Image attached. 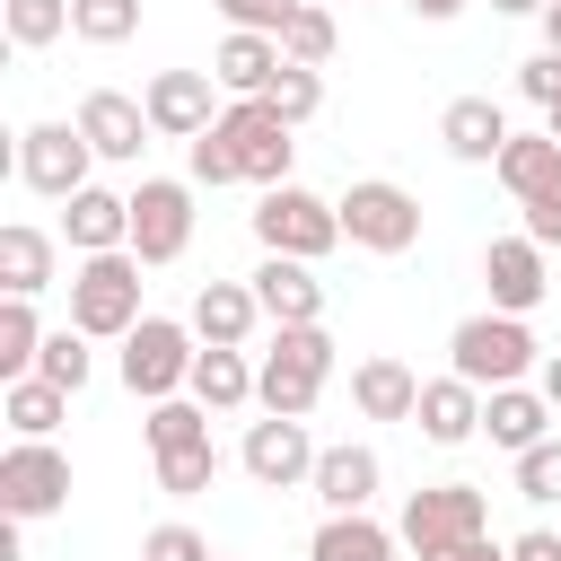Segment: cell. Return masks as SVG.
<instances>
[{
  "label": "cell",
  "mask_w": 561,
  "mask_h": 561,
  "mask_svg": "<svg viewBox=\"0 0 561 561\" xmlns=\"http://www.w3.org/2000/svg\"><path fill=\"white\" fill-rule=\"evenodd\" d=\"M324 386H333V333H324V324H272V351H263V368H254V403L307 421Z\"/></svg>",
  "instance_id": "obj_1"
},
{
  "label": "cell",
  "mask_w": 561,
  "mask_h": 561,
  "mask_svg": "<svg viewBox=\"0 0 561 561\" xmlns=\"http://www.w3.org/2000/svg\"><path fill=\"white\" fill-rule=\"evenodd\" d=\"M70 324L88 342H123L140 324V254L114 245V254H79L70 272Z\"/></svg>",
  "instance_id": "obj_2"
},
{
  "label": "cell",
  "mask_w": 561,
  "mask_h": 561,
  "mask_svg": "<svg viewBox=\"0 0 561 561\" xmlns=\"http://www.w3.org/2000/svg\"><path fill=\"white\" fill-rule=\"evenodd\" d=\"M535 359H543V351H535L526 316H508V307L465 316V324L447 333V368H456V377H473L482 394H491V386H526V368H535Z\"/></svg>",
  "instance_id": "obj_3"
},
{
  "label": "cell",
  "mask_w": 561,
  "mask_h": 561,
  "mask_svg": "<svg viewBox=\"0 0 561 561\" xmlns=\"http://www.w3.org/2000/svg\"><path fill=\"white\" fill-rule=\"evenodd\" d=\"M254 237H263V254L324 263V254L342 245V202H324V193H307V184H263V202H254Z\"/></svg>",
  "instance_id": "obj_4"
},
{
  "label": "cell",
  "mask_w": 561,
  "mask_h": 561,
  "mask_svg": "<svg viewBox=\"0 0 561 561\" xmlns=\"http://www.w3.org/2000/svg\"><path fill=\"white\" fill-rule=\"evenodd\" d=\"M202 333L193 324H167V316H140L131 333H123V386L131 394H149V403H167V394H184L193 386V351Z\"/></svg>",
  "instance_id": "obj_5"
},
{
  "label": "cell",
  "mask_w": 561,
  "mask_h": 561,
  "mask_svg": "<svg viewBox=\"0 0 561 561\" xmlns=\"http://www.w3.org/2000/svg\"><path fill=\"white\" fill-rule=\"evenodd\" d=\"M342 237H351L359 254H412V245H421V202H412L403 184H386V175H359V184L342 193Z\"/></svg>",
  "instance_id": "obj_6"
},
{
  "label": "cell",
  "mask_w": 561,
  "mask_h": 561,
  "mask_svg": "<svg viewBox=\"0 0 561 561\" xmlns=\"http://www.w3.org/2000/svg\"><path fill=\"white\" fill-rule=\"evenodd\" d=\"M412 552H447V543H465V535H491V500L473 491V482H421L412 500H403V526H394Z\"/></svg>",
  "instance_id": "obj_7"
},
{
  "label": "cell",
  "mask_w": 561,
  "mask_h": 561,
  "mask_svg": "<svg viewBox=\"0 0 561 561\" xmlns=\"http://www.w3.org/2000/svg\"><path fill=\"white\" fill-rule=\"evenodd\" d=\"M88 167H96V140H88L79 123H26V131H18V175H26L44 202L88 193Z\"/></svg>",
  "instance_id": "obj_8"
},
{
  "label": "cell",
  "mask_w": 561,
  "mask_h": 561,
  "mask_svg": "<svg viewBox=\"0 0 561 561\" xmlns=\"http://www.w3.org/2000/svg\"><path fill=\"white\" fill-rule=\"evenodd\" d=\"M184 245H193V184L140 175V184H131V254H140V263H175Z\"/></svg>",
  "instance_id": "obj_9"
},
{
  "label": "cell",
  "mask_w": 561,
  "mask_h": 561,
  "mask_svg": "<svg viewBox=\"0 0 561 561\" xmlns=\"http://www.w3.org/2000/svg\"><path fill=\"white\" fill-rule=\"evenodd\" d=\"M70 500V456L53 447V438H18L9 456H0V508L26 526V517H53Z\"/></svg>",
  "instance_id": "obj_10"
},
{
  "label": "cell",
  "mask_w": 561,
  "mask_h": 561,
  "mask_svg": "<svg viewBox=\"0 0 561 561\" xmlns=\"http://www.w3.org/2000/svg\"><path fill=\"white\" fill-rule=\"evenodd\" d=\"M219 131L237 140V167H245V184H289V158H298V140H289V123H280L263 96H237V105L219 114Z\"/></svg>",
  "instance_id": "obj_11"
},
{
  "label": "cell",
  "mask_w": 561,
  "mask_h": 561,
  "mask_svg": "<svg viewBox=\"0 0 561 561\" xmlns=\"http://www.w3.org/2000/svg\"><path fill=\"white\" fill-rule=\"evenodd\" d=\"M316 438H307V421H289V412H263L254 430H245V473L263 482V491H298V482H316Z\"/></svg>",
  "instance_id": "obj_12"
},
{
  "label": "cell",
  "mask_w": 561,
  "mask_h": 561,
  "mask_svg": "<svg viewBox=\"0 0 561 561\" xmlns=\"http://www.w3.org/2000/svg\"><path fill=\"white\" fill-rule=\"evenodd\" d=\"M140 105H149L158 140H202V131L219 123V79H210V70H158Z\"/></svg>",
  "instance_id": "obj_13"
},
{
  "label": "cell",
  "mask_w": 561,
  "mask_h": 561,
  "mask_svg": "<svg viewBox=\"0 0 561 561\" xmlns=\"http://www.w3.org/2000/svg\"><path fill=\"white\" fill-rule=\"evenodd\" d=\"M543 254H552V245H535V237H491V245H482V289H491V307L535 316V307H543V289H552Z\"/></svg>",
  "instance_id": "obj_14"
},
{
  "label": "cell",
  "mask_w": 561,
  "mask_h": 561,
  "mask_svg": "<svg viewBox=\"0 0 561 561\" xmlns=\"http://www.w3.org/2000/svg\"><path fill=\"white\" fill-rule=\"evenodd\" d=\"M79 131L96 140V158H114V167H140V149H149V105L140 96H123V88H88L79 96Z\"/></svg>",
  "instance_id": "obj_15"
},
{
  "label": "cell",
  "mask_w": 561,
  "mask_h": 561,
  "mask_svg": "<svg viewBox=\"0 0 561 561\" xmlns=\"http://www.w3.org/2000/svg\"><path fill=\"white\" fill-rule=\"evenodd\" d=\"M254 298H263L272 324H324V280H316V263H298V254H263Z\"/></svg>",
  "instance_id": "obj_16"
},
{
  "label": "cell",
  "mask_w": 561,
  "mask_h": 561,
  "mask_svg": "<svg viewBox=\"0 0 561 561\" xmlns=\"http://www.w3.org/2000/svg\"><path fill=\"white\" fill-rule=\"evenodd\" d=\"M254 324H272V316H263V298H254V280H202V289H193V333H202V342L245 351V333H254Z\"/></svg>",
  "instance_id": "obj_17"
},
{
  "label": "cell",
  "mask_w": 561,
  "mask_h": 561,
  "mask_svg": "<svg viewBox=\"0 0 561 561\" xmlns=\"http://www.w3.org/2000/svg\"><path fill=\"white\" fill-rule=\"evenodd\" d=\"M412 421H421V438H430V447H465V438L482 430V386L447 368V377H430V386H421V412H412Z\"/></svg>",
  "instance_id": "obj_18"
},
{
  "label": "cell",
  "mask_w": 561,
  "mask_h": 561,
  "mask_svg": "<svg viewBox=\"0 0 561 561\" xmlns=\"http://www.w3.org/2000/svg\"><path fill=\"white\" fill-rule=\"evenodd\" d=\"M482 430H491V447L526 456L535 438H552V394L543 386H491L482 394Z\"/></svg>",
  "instance_id": "obj_19"
},
{
  "label": "cell",
  "mask_w": 561,
  "mask_h": 561,
  "mask_svg": "<svg viewBox=\"0 0 561 561\" xmlns=\"http://www.w3.org/2000/svg\"><path fill=\"white\" fill-rule=\"evenodd\" d=\"M280 35H245V26H228L219 35V53H210V79L228 88V96H263L272 79H280Z\"/></svg>",
  "instance_id": "obj_20"
},
{
  "label": "cell",
  "mask_w": 561,
  "mask_h": 561,
  "mask_svg": "<svg viewBox=\"0 0 561 561\" xmlns=\"http://www.w3.org/2000/svg\"><path fill=\"white\" fill-rule=\"evenodd\" d=\"M61 237H70L79 254H114V245H131V193H105V184L70 193V210H61Z\"/></svg>",
  "instance_id": "obj_21"
},
{
  "label": "cell",
  "mask_w": 561,
  "mask_h": 561,
  "mask_svg": "<svg viewBox=\"0 0 561 561\" xmlns=\"http://www.w3.org/2000/svg\"><path fill=\"white\" fill-rule=\"evenodd\" d=\"M377 482H386L377 447H351V438H342V447H324V456H316V482H307V491H316V500H324V517H333V508H368V500H377Z\"/></svg>",
  "instance_id": "obj_22"
},
{
  "label": "cell",
  "mask_w": 561,
  "mask_h": 561,
  "mask_svg": "<svg viewBox=\"0 0 561 561\" xmlns=\"http://www.w3.org/2000/svg\"><path fill=\"white\" fill-rule=\"evenodd\" d=\"M438 140H447V158H465V167H491V158L508 149V114H500L491 96H456V105L438 114Z\"/></svg>",
  "instance_id": "obj_23"
},
{
  "label": "cell",
  "mask_w": 561,
  "mask_h": 561,
  "mask_svg": "<svg viewBox=\"0 0 561 561\" xmlns=\"http://www.w3.org/2000/svg\"><path fill=\"white\" fill-rule=\"evenodd\" d=\"M394 526H377L368 508H333L316 535H307V561H394Z\"/></svg>",
  "instance_id": "obj_24"
},
{
  "label": "cell",
  "mask_w": 561,
  "mask_h": 561,
  "mask_svg": "<svg viewBox=\"0 0 561 561\" xmlns=\"http://www.w3.org/2000/svg\"><path fill=\"white\" fill-rule=\"evenodd\" d=\"M491 167H500V184H508L517 202L561 193V140H552V131H508V149H500Z\"/></svg>",
  "instance_id": "obj_25"
},
{
  "label": "cell",
  "mask_w": 561,
  "mask_h": 561,
  "mask_svg": "<svg viewBox=\"0 0 561 561\" xmlns=\"http://www.w3.org/2000/svg\"><path fill=\"white\" fill-rule=\"evenodd\" d=\"M351 403H359L368 421H412V412H421V377H412L403 359H359V368H351Z\"/></svg>",
  "instance_id": "obj_26"
},
{
  "label": "cell",
  "mask_w": 561,
  "mask_h": 561,
  "mask_svg": "<svg viewBox=\"0 0 561 561\" xmlns=\"http://www.w3.org/2000/svg\"><path fill=\"white\" fill-rule=\"evenodd\" d=\"M0 289H9V298L53 289V237H44V228H26V219L0 228Z\"/></svg>",
  "instance_id": "obj_27"
},
{
  "label": "cell",
  "mask_w": 561,
  "mask_h": 561,
  "mask_svg": "<svg viewBox=\"0 0 561 561\" xmlns=\"http://www.w3.org/2000/svg\"><path fill=\"white\" fill-rule=\"evenodd\" d=\"M193 403H210V412H237V403H254V368H245V351H228V342H202V359H193Z\"/></svg>",
  "instance_id": "obj_28"
},
{
  "label": "cell",
  "mask_w": 561,
  "mask_h": 561,
  "mask_svg": "<svg viewBox=\"0 0 561 561\" xmlns=\"http://www.w3.org/2000/svg\"><path fill=\"white\" fill-rule=\"evenodd\" d=\"M61 412H70V386H53V377H9V394H0V421L18 438H53Z\"/></svg>",
  "instance_id": "obj_29"
},
{
  "label": "cell",
  "mask_w": 561,
  "mask_h": 561,
  "mask_svg": "<svg viewBox=\"0 0 561 561\" xmlns=\"http://www.w3.org/2000/svg\"><path fill=\"white\" fill-rule=\"evenodd\" d=\"M202 438H210V403H193V394L149 403V456H175V447H202Z\"/></svg>",
  "instance_id": "obj_30"
},
{
  "label": "cell",
  "mask_w": 561,
  "mask_h": 561,
  "mask_svg": "<svg viewBox=\"0 0 561 561\" xmlns=\"http://www.w3.org/2000/svg\"><path fill=\"white\" fill-rule=\"evenodd\" d=\"M35 351H44L35 298H0V377H35Z\"/></svg>",
  "instance_id": "obj_31"
},
{
  "label": "cell",
  "mask_w": 561,
  "mask_h": 561,
  "mask_svg": "<svg viewBox=\"0 0 561 561\" xmlns=\"http://www.w3.org/2000/svg\"><path fill=\"white\" fill-rule=\"evenodd\" d=\"M70 35L79 44H131L140 35V0H70Z\"/></svg>",
  "instance_id": "obj_32"
},
{
  "label": "cell",
  "mask_w": 561,
  "mask_h": 561,
  "mask_svg": "<svg viewBox=\"0 0 561 561\" xmlns=\"http://www.w3.org/2000/svg\"><path fill=\"white\" fill-rule=\"evenodd\" d=\"M210 482H219V447H210V438H202V447L158 456V491H167V500H202Z\"/></svg>",
  "instance_id": "obj_33"
},
{
  "label": "cell",
  "mask_w": 561,
  "mask_h": 561,
  "mask_svg": "<svg viewBox=\"0 0 561 561\" xmlns=\"http://www.w3.org/2000/svg\"><path fill=\"white\" fill-rule=\"evenodd\" d=\"M70 35V0H9V44L18 53H44Z\"/></svg>",
  "instance_id": "obj_34"
},
{
  "label": "cell",
  "mask_w": 561,
  "mask_h": 561,
  "mask_svg": "<svg viewBox=\"0 0 561 561\" xmlns=\"http://www.w3.org/2000/svg\"><path fill=\"white\" fill-rule=\"evenodd\" d=\"M333 35H342V26H333V9H316V0H307V9L280 26V53H289V61H307V70H324V61H333Z\"/></svg>",
  "instance_id": "obj_35"
},
{
  "label": "cell",
  "mask_w": 561,
  "mask_h": 561,
  "mask_svg": "<svg viewBox=\"0 0 561 561\" xmlns=\"http://www.w3.org/2000/svg\"><path fill=\"white\" fill-rule=\"evenodd\" d=\"M263 105H272V114H280V123H289V131H298V123H307V114H316V105H324V79H316V70H307V61H280V79H272V88H263Z\"/></svg>",
  "instance_id": "obj_36"
},
{
  "label": "cell",
  "mask_w": 561,
  "mask_h": 561,
  "mask_svg": "<svg viewBox=\"0 0 561 561\" xmlns=\"http://www.w3.org/2000/svg\"><path fill=\"white\" fill-rule=\"evenodd\" d=\"M88 368H96V359H88V333H79V324L44 333V351H35V377H53V386H70V394H79V386H88Z\"/></svg>",
  "instance_id": "obj_37"
},
{
  "label": "cell",
  "mask_w": 561,
  "mask_h": 561,
  "mask_svg": "<svg viewBox=\"0 0 561 561\" xmlns=\"http://www.w3.org/2000/svg\"><path fill=\"white\" fill-rule=\"evenodd\" d=\"M184 167H193V184H245V167H237V140L210 123L202 140H184Z\"/></svg>",
  "instance_id": "obj_38"
},
{
  "label": "cell",
  "mask_w": 561,
  "mask_h": 561,
  "mask_svg": "<svg viewBox=\"0 0 561 561\" xmlns=\"http://www.w3.org/2000/svg\"><path fill=\"white\" fill-rule=\"evenodd\" d=\"M517 500H561V438H535L526 456H517Z\"/></svg>",
  "instance_id": "obj_39"
},
{
  "label": "cell",
  "mask_w": 561,
  "mask_h": 561,
  "mask_svg": "<svg viewBox=\"0 0 561 561\" xmlns=\"http://www.w3.org/2000/svg\"><path fill=\"white\" fill-rule=\"evenodd\" d=\"M298 9H307V0H219V18H228V26H245V35H280Z\"/></svg>",
  "instance_id": "obj_40"
},
{
  "label": "cell",
  "mask_w": 561,
  "mask_h": 561,
  "mask_svg": "<svg viewBox=\"0 0 561 561\" xmlns=\"http://www.w3.org/2000/svg\"><path fill=\"white\" fill-rule=\"evenodd\" d=\"M140 561H219L193 526H149V543H140Z\"/></svg>",
  "instance_id": "obj_41"
},
{
  "label": "cell",
  "mask_w": 561,
  "mask_h": 561,
  "mask_svg": "<svg viewBox=\"0 0 561 561\" xmlns=\"http://www.w3.org/2000/svg\"><path fill=\"white\" fill-rule=\"evenodd\" d=\"M517 96H526V105H552V96H561V53L517 61Z\"/></svg>",
  "instance_id": "obj_42"
},
{
  "label": "cell",
  "mask_w": 561,
  "mask_h": 561,
  "mask_svg": "<svg viewBox=\"0 0 561 561\" xmlns=\"http://www.w3.org/2000/svg\"><path fill=\"white\" fill-rule=\"evenodd\" d=\"M526 210V237L535 245H561V193H543V202H517Z\"/></svg>",
  "instance_id": "obj_43"
},
{
  "label": "cell",
  "mask_w": 561,
  "mask_h": 561,
  "mask_svg": "<svg viewBox=\"0 0 561 561\" xmlns=\"http://www.w3.org/2000/svg\"><path fill=\"white\" fill-rule=\"evenodd\" d=\"M421 561H508V543H491V535H465V543H447V552H421Z\"/></svg>",
  "instance_id": "obj_44"
},
{
  "label": "cell",
  "mask_w": 561,
  "mask_h": 561,
  "mask_svg": "<svg viewBox=\"0 0 561 561\" xmlns=\"http://www.w3.org/2000/svg\"><path fill=\"white\" fill-rule=\"evenodd\" d=\"M508 561H561V535H543V526H535V535H517V543H508Z\"/></svg>",
  "instance_id": "obj_45"
},
{
  "label": "cell",
  "mask_w": 561,
  "mask_h": 561,
  "mask_svg": "<svg viewBox=\"0 0 561 561\" xmlns=\"http://www.w3.org/2000/svg\"><path fill=\"white\" fill-rule=\"evenodd\" d=\"M543 394H552V412H561V351H543Z\"/></svg>",
  "instance_id": "obj_46"
},
{
  "label": "cell",
  "mask_w": 561,
  "mask_h": 561,
  "mask_svg": "<svg viewBox=\"0 0 561 561\" xmlns=\"http://www.w3.org/2000/svg\"><path fill=\"white\" fill-rule=\"evenodd\" d=\"M412 9H421V18H430V26H447V18H456V9H465V0H412Z\"/></svg>",
  "instance_id": "obj_47"
},
{
  "label": "cell",
  "mask_w": 561,
  "mask_h": 561,
  "mask_svg": "<svg viewBox=\"0 0 561 561\" xmlns=\"http://www.w3.org/2000/svg\"><path fill=\"white\" fill-rule=\"evenodd\" d=\"M543 53H561V0L543 9Z\"/></svg>",
  "instance_id": "obj_48"
},
{
  "label": "cell",
  "mask_w": 561,
  "mask_h": 561,
  "mask_svg": "<svg viewBox=\"0 0 561 561\" xmlns=\"http://www.w3.org/2000/svg\"><path fill=\"white\" fill-rule=\"evenodd\" d=\"M491 9H508V18H543L552 0H491Z\"/></svg>",
  "instance_id": "obj_49"
},
{
  "label": "cell",
  "mask_w": 561,
  "mask_h": 561,
  "mask_svg": "<svg viewBox=\"0 0 561 561\" xmlns=\"http://www.w3.org/2000/svg\"><path fill=\"white\" fill-rule=\"evenodd\" d=\"M543 131H552V140H561V96H552V105H543Z\"/></svg>",
  "instance_id": "obj_50"
}]
</instances>
